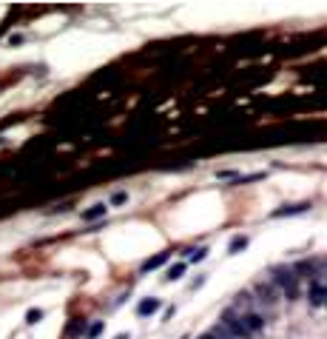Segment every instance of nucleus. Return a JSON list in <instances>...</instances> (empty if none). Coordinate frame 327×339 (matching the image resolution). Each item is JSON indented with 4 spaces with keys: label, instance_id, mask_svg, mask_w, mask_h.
Here are the masks:
<instances>
[{
    "label": "nucleus",
    "instance_id": "4468645a",
    "mask_svg": "<svg viewBox=\"0 0 327 339\" xmlns=\"http://www.w3.org/2000/svg\"><path fill=\"white\" fill-rule=\"evenodd\" d=\"M205 256H208V248H191V251H188V259H191V262H202Z\"/></svg>",
    "mask_w": 327,
    "mask_h": 339
},
{
    "label": "nucleus",
    "instance_id": "f03ea898",
    "mask_svg": "<svg viewBox=\"0 0 327 339\" xmlns=\"http://www.w3.org/2000/svg\"><path fill=\"white\" fill-rule=\"evenodd\" d=\"M219 325H222V328H225L233 339H253V337H250V331L245 328V319H242L236 311H230V308L222 311V322H219Z\"/></svg>",
    "mask_w": 327,
    "mask_h": 339
},
{
    "label": "nucleus",
    "instance_id": "dca6fc26",
    "mask_svg": "<svg viewBox=\"0 0 327 339\" xmlns=\"http://www.w3.org/2000/svg\"><path fill=\"white\" fill-rule=\"evenodd\" d=\"M82 331H85V325H82L80 319H74V322L68 325V337H80Z\"/></svg>",
    "mask_w": 327,
    "mask_h": 339
},
{
    "label": "nucleus",
    "instance_id": "f8f14e48",
    "mask_svg": "<svg viewBox=\"0 0 327 339\" xmlns=\"http://www.w3.org/2000/svg\"><path fill=\"white\" fill-rule=\"evenodd\" d=\"M182 274H185V262H177V265H171L168 268V282H177V279H182Z\"/></svg>",
    "mask_w": 327,
    "mask_h": 339
},
{
    "label": "nucleus",
    "instance_id": "f257e3e1",
    "mask_svg": "<svg viewBox=\"0 0 327 339\" xmlns=\"http://www.w3.org/2000/svg\"><path fill=\"white\" fill-rule=\"evenodd\" d=\"M270 282H273V288L282 291L287 299H296V297H299V276H296L293 268H287V265L270 268Z\"/></svg>",
    "mask_w": 327,
    "mask_h": 339
},
{
    "label": "nucleus",
    "instance_id": "0eeeda50",
    "mask_svg": "<svg viewBox=\"0 0 327 339\" xmlns=\"http://www.w3.org/2000/svg\"><path fill=\"white\" fill-rule=\"evenodd\" d=\"M163 308V299H157V297H148V299H143L140 305H137V314L140 317H151V314H157Z\"/></svg>",
    "mask_w": 327,
    "mask_h": 339
},
{
    "label": "nucleus",
    "instance_id": "7ed1b4c3",
    "mask_svg": "<svg viewBox=\"0 0 327 339\" xmlns=\"http://www.w3.org/2000/svg\"><path fill=\"white\" fill-rule=\"evenodd\" d=\"M256 297H259V299H256V302H262V305H267V308H276V302H279V291L273 288V282H270V279H267V282H265V279H262V282H256Z\"/></svg>",
    "mask_w": 327,
    "mask_h": 339
},
{
    "label": "nucleus",
    "instance_id": "aec40b11",
    "mask_svg": "<svg viewBox=\"0 0 327 339\" xmlns=\"http://www.w3.org/2000/svg\"><path fill=\"white\" fill-rule=\"evenodd\" d=\"M196 339H213L211 334H208V331H205V334H202V337H196Z\"/></svg>",
    "mask_w": 327,
    "mask_h": 339
},
{
    "label": "nucleus",
    "instance_id": "39448f33",
    "mask_svg": "<svg viewBox=\"0 0 327 339\" xmlns=\"http://www.w3.org/2000/svg\"><path fill=\"white\" fill-rule=\"evenodd\" d=\"M307 208H313L310 203H296V205H282V208H276L270 217L273 220H279V217H296V214H305Z\"/></svg>",
    "mask_w": 327,
    "mask_h": 339
},
{
    "label": "nucleus",
    "instance_id": "20e7f679",
    "mask_svg": "<svg viewBox=\"0 0 327 339\" xmlns=\"http://www.w3.org/2000/svg\"><path fill=\"white\" fill-rule=\"evenodd\" d=\"M230 311H236L239 317L253 314V297H250L247 291H239V294H236V299H233V308H230Z\"/></svg>",
    "mask_w": 327,
    "mask_h": 339
},
{
    "label": "nucleus",
    "instance_id": "423d86ee",
    "mask_svg": "<svg viewBox=\"0 0 327 339\" xmlns=\"http://www.w3.org/2000/svg\"><path fill=\"white\" fill-rule=\"evenodd\" d=\"M105 214H108V205L105 203H94L91 208L82 211V222H97V220H102Z\"/></svg>",
    "mask_w": 327,
    "mask_h": 339
},
{
    "label": "nucleus",
    "instance_id": "1a4fd4ad",
    "mask_svg": "<svg viewBox=\"0 0 327 339\" xmlns=\"http://www.w3.org/2000/svg\"><path fill=\"white\" fill-rule=\"evenodd\" d=\"M163 262H168V251H165V254H157V256H151V259H145V262H143V274L154 271V268H160Z\"/></svg>",
    "mask_w": 327,
    "mask_h": 339
},
{
    "label": "nucleus",
    "instance_id": "a211bd4d",
    "mask_svg": "<svg viewBox=\"0 0 327 339\" xmlns=\"http://www.w3.org/2000/svg\"><path fill=\"white\" fill-rule=\"evenodd\" d=\"M123 203H125V191H117L111 197V205H123Z\"/></svg>",
    "mask_w": 327,
    "mask_h": 339
},
{
    "label": "nucleus",
    "instance_id": "2eb2a0df",
    "mask_svg": "<svg viewBox=\"0 0 327 339\" xmlns=\"http://www.w3.org/2000/svg\"><path fill=\"white\" fill-rule=\"evenodd\" d=\"M208 334H211L213 339H233V337H230V334H228V331H225V328H222V325H219V322L213 325V328H211V331H208Z\"/></svg>",
    "mask_w": 327,
    "mask_h": 339
},
{
    "label": "nucleus",
    "instance_id": "f3484780",
    "mask_svg": "<svg viewBox=\"0 0 327 339\" xmlns=\"http://www.w3.org/2000/svg\"><path fill=\"white\" fill-rule=\"evenodd\" d=\"M100 331H102V322H94L91 328H88V331H85V337H88V339H94V337L100 334Z\"/></svg>",
    "mask_w": 327,
    "mask_h": 339
},
{
    "label": "nucleus",
    "instance_id": "6e6552de",
    "mask_svg": "<svg viewBox=\"0 0 327 339\" xmlns=\"http://www.w3.org/2000/svg\"><path fill=\"white\" fill-rule=\"evenodd\" d=\"M242 319H245V328L247 331H250V337H256V334H259V331H265V317H259V314H247V317H242Z\"/></svg>",
    "mask_w": 327,
    "mask_h": 339
},
{
    "label": "nucleus",
    "instance_id": "9d476101",
    "mask_svg": "<svg viewBox=\"0 0 327 339\" xmlns=\"http://www.w3.org/2000/svg\"><path fill=\"white\" fill-rule=\"evenodd\" d=\"M325 299H327V285H319V282H316L310 288V302L313 305H322Z\"/></svg>",
    "mask_w": 327,
    "mask_h": 339
},
{
    "label": "nucleus",
    "instance_id": "9b49d317",
    "mask_svg": "<svg viewBox=\"0 0 327 339\" xmlns=\"http://www.w3.org/2000/svg\"><path fill=\"white\" fill-rule=\"evenodd\" d=\"M245 248H247V237H242V234H239V237H233V239H230L228 254H239V251H245Z\"/></svg>",
    "mask_w": 327,
    "mask_h": 339
},
{
    "label": "nucleus",
    "instance_id": "6ab92c4d",
    "mask_svg": "<svg viewBox=\"0 0 327 339\" xmlns=\"http://www.w3.org/2000/svg\"><path fill=\"white\" fill-rule=\"evenodd\" d=\"M114 339H131V334H117Z\"/></svg>",
    "mask_w": 327,
    "mask_h": 339
},
{
    "label": "nucleus",
    "instance_id": "412c9836",
    "mask_svg": "<svg viewBox=\"0 0 327 339\" xmlns=\"http://www.w3.org/2000/svg\"><path fill=\"white\" fill-rule=\"evenodd\" d=\"M182 339H188V337H182Z\"/></svg>",
    "mask_w": 327,
    "mask_h": 339
},
{
    "label": "nucleus",
    "instance_id": "4be33fe9",
    "mask_svg": "<svg viewBox=\"0 0 327 339\" xmlns=\"http://www.w3.org/2000/svg\"><path fill=\"white\" fill-rule=\"evenodd\" d=\"M325 302H327V299H325Z\"/></svg>",
    "mask_w": 327,
    "mask_h": 339
},
{
    "label": "nucleus",
    "instance_id": "ddd939ff",
    "mask_svg": "<svg viewBox=\"0 0 327 339\" xmlns=\"http://www.w3.org/2000/svg\"><path fill=\"white\" fill-rule=\"evenodd\" d=\"M40 319H43V311H40V308H29V311H26V325H37Z\"/></svg>",
    "mask_w": 327,
    "mask_h": 339
}]
</instances>
